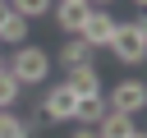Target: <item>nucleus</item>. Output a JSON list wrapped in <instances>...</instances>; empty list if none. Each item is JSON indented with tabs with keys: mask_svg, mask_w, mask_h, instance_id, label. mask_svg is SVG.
<instances>
[{
	"mask_svg": "<svg viewBox=\"0 0 147 138\" xmlns=\"http://www.w3.org/2000/svg\"><path fill=\"white\" fill-rule=\"evenodd\" d=\"M5 69L14 74V83L18 87H41L46 83V74H51V55L41 51V46H14V55L5 60Z\"/></svg>",
	"mask_w": 147,
	"mask_h": 138,
	"instance_id": "obj_1",
	"label": "nucleus"
},
{
	"mask_svg": "<svg viewBox=\"0 0 147 138\" xmlns=\"http://www.w3.org/2000/svg\"><path fill=\"white\" fill-rule=\"evenodd\" d=\"M119 64H142L147 60V23L142 18H129V23H115V37H110V46H106Z\"/></svg>",
	"mask_w": 147,
	"mask_h": 138,
	"instance_id": "obj_2",
	"label": "nucleus"
},
{
	"mask_svg": "<svg viewBox=\"0 0 147 138\" xmlns=\"http://www.w3.org/2000/svg\"><path fill=\"white\" fill-rule=\"evenodd\" d=\"M115 23H119V18H115L110 9L92 5V9H87V18H83V28H78L74 37H83L87 46H96V51H101V46H110V37H115Z\"/></svg>",
	"mask_w": 147,
	"mask_h": 138,
	"instance_id": "obj_3",
	"label": "nucleus"
},
{
	"mask_svg": "<svg viewBox=\"0 0 147 138\" xmlns=\"http://www.w3.org/2000/svg\"><path fill=\"white\" fill-rule=\"evenodd\" d=\"M106 97V106L110 110H124V115H138L142 106H147V83L142 78H124V83H115L110 92H101Z\"/></svg>",
	"mask_w": 147,
	"mask_h": 138,
	"instance_id": "obj_4",
	"label": "nucleus"
},
{
	"mask_svg": "<svg viewBox=\"0 0 147 138\" xmlns=\"http://www.w3.org/2000/svg\"><path fill=\"white\" fill-rule=\"evenodd\" d=\"M74 106H78V97H74L64 83H51V87H46V97H41L46 124H69V120H74Z\"/></svg>",
	"mask_w": 147,
	"mask_h": 138,
	"instance_id": "obj_5",
	"label": "nucleus"
},
{
	"mask_svg": "<svg viewBox=\"0 0 147 138\" xmlns=\"http://www.w3.org/2000/svg\"><path fill=\"white\" fill-rule=\"evenodd\" d=\"M87 0H55V23H60V32L64 37H74L78 28H83V18H87Z\"/></svg>",
	"mask_w": 147,
	"mask_h": 138,
	"instance_id": "obj_6",
	"label": "nucleus"
},
{
	"mask_svg": "<svg viewBox=\"0 0 147 138\" xmlns=\"http://www.w3.org/2000/svg\"><path fill=\"white\" fill-rule=\"evenodd\" d=\"M69 78H64V87L74 92V97H92V92H101V74H96V64H74V69H64Z\"/></svg>",
	"mask_w": 147,
	"mask_h": 138,
	"instance_id": "obj_7",
	"label": "nucleus"
},
{
	"mask_svg": "<svg viewBox=\"0 0 147 138\" xmlns=\"http://www.w3.org/2000/svg\"><path fill=\"white\" fill-rule=\"evenodd\" d=\"M92 129H96V138H129V133H133V115H124V110H110V106H106V115H101Z\"/></svg>",
	"mask_w": 147,
	"mask_h": 138,
	"instance_id": "obj_8",
	"label": "nucleus"
},
{
	"mask_svg": "<svg viewBox=\"0 0 147 138\" xmlns=\"http://www.w3.org/2000/svg\"><path fill=\"white\" fill-rule=\"evenodd\" d=\"M92 60H96V46H87L83 37H64V46H60V64H64V69L92 64Z\"/></svg>",
	"mask_w": 147,
	"mask_h": 138,
	"instance_id": "obj_9",
	"label": "nucleus"
},
{
	"mask_svg": "<svg viewBox=\"0 0 147 138\" xmlns=\"http://www.w3.org/2000/svg\"><path fill=\"white\" fill-rule=\"evenodd\" d=\"M0 41H5V46H23V41H28V18L14 14V9H5V14H0Z\"/></svg>",
	"mask_w": 147,
	"mask_h": 138,
	"instance_id": "obj_10",
	"label": "nucleus"
},
{
	"mask_svg": "<svg viewBox=\"0 0 147 138\" xmlns=\"http://www.w3.org/2000/svg\"><path fill=\"white\" fill-rule=\"evenodd\" d=\"M101 115H106V97H101V92H92V97H78V106H74V124H87V129H92Z\"/></svg>",
	"mask_w": 147,
	"mask_h": 138,
	"instance_id": "obj_11",
	"label": "nucleus"
},
{
	"mask_svg": "<svg viewBox=\"0 0 147 138\" xmlns=\"http://www.w3.org/2000/svg\"><path fill=\"white\" fill-rule=\"evenodd\" d=\"M0 138H32V124L18 120L14 110H0Z\"/></svg>",
	"mask_w": 147,
	"mask_h": 138,
	"instance_id": "obj_12",
	"label": "nucleus"
},
{
	"mask_svg": "<svg viewBox=\"0 0 147 138\" xmlns=\"http://www.w3.org/2000/svg\"><path fill=\"white\" fill-rule=\"evenodd\" d=\"M51 5H55V0H9V9H14V14H23L28 23H32V18H41Z\"/></svg>",
	"mask_w": 147,
	"mask_h": 138,
	"instance_id": "obj_13",
	"label": "nucleus"
},
{
	"mask_svg": "<svg viewBox=\"0 0 147 138\" xmlns=\"http://www.w3.org/2000/svg\"><path fill=\"white\" fill-rule=\"evenodd\" d=\"M18 92H23V87H18V83H14V74L5 69V74H0V110H14Z\"/></svg>",
	"mask_w": 147,
	"mask_h": 138,
	"instance_id": "obj_14",
	"label": "nucleus"
},
{
	"mask_svg": "<svg viewBox=\"0 0 147 138\" xmlns=\"http://www.w3.org/2000/svg\"><path fill=\"white\" fill-rule=\"evenodd\" d=\"M69 138H96V129H87V124H78V129L69 133Z\"/></svg>",
	"mask_w": 147,
	"mask_h": 138,
	"instance_id": "obj_15",
	"label": "nucleus"
},
{
	"mask_svg": "<svg viewBox=\"0 0 147 138\" xmlns=\"http://www.w3.org/2000/svg\"><path fill=\"white\" fill-rule=\"evenodd\" d=\"M129 138H147V133H142V129H138V124H133V133H129Z\"/></svg>",
	"mask_w": 147,
	"mask_h": 138,
	"instance_id": "obj_16",
	"label": "nucleus"
},
{
	"mask_svg": "<svg viewBox=\"0 0 147 138\" xmlns=\"http://www.w3.org/2000/svg\"><path fill=\"white\" fill-rule=\"evenodd\" d=\"M87 5H101V9H106V5H110V0H87Z\"/></svg>",
	"mask_w": 147,
	"mask_h": 138,
	"instance_id": "obj_17",
	"label": "nucleus"
},
{
	"mask_svg": "<svg viewBox=\"0 0 147 138\" xmlns=\"http://www.w3.org/2000/svg\"><path fill=\"white\" fill-rule=\"evenodd\" d=\"M5 9H9V0H0V14H5Z\"/></svg>",
	"mask_w": 147,
	"mask_h": 138,
	"instance_id": "obj_18",
	"label": "nucleus"
},
{
	"mask_svg": "<svg viewBox=\"0 0 147 138\" xmlns=\"http://www.w3.org/2000/svg\"><path fill=\"white\" fill-rule=\"evenodd\" d=\"M0 74H5V51H0Z\"/></svg>",
	"mask_w": 147,
	"mask_h": 138,
	"instance_id": "obj_19",
	"label": "nucleus"
},
{
	"mask_svg": "<svg viewBox=\"0 0 147 138\" xmlns=\"http://www.w3.org/2000/svg\"><path fill=\"white\" fill-rule=\"evenodd\" d=\"M133 5H138V9H142V5H147V0H133Z\"/></svg>",
	"mask_w": 147,
	"mask_h": 138,
	"instance_id": "obj_20",
	"label": "nucleus"
}]
</instances>
